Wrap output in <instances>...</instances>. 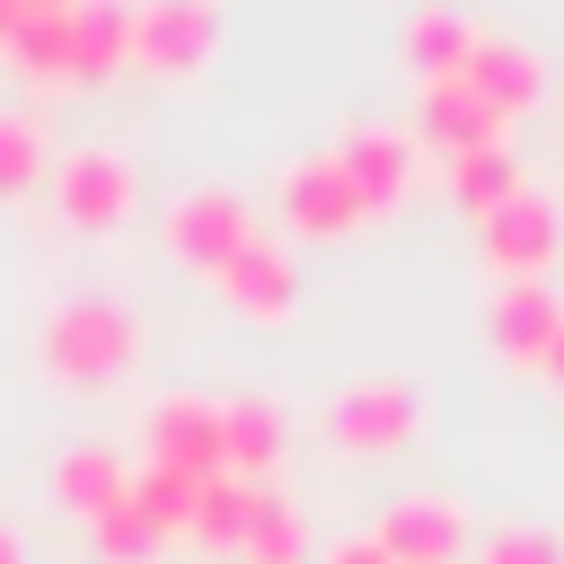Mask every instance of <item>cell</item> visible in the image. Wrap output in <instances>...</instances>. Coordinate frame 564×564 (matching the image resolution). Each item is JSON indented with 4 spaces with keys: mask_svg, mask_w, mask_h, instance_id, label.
<instances>
[{
    "mask_svg": "<svg viewBox=\"0 0 564 564\" xmlns=\"http://www.w3.org/2000/svg\"><path fill=\"white\" fill-rule=\"evenodd\" d=\"M449 79H458V88H467V97H476L494 123L529 115V106H538V88H546L538 53H529V44H511V35H476V44H467V62H458Z\"/></svg>",
    "mask_w": 564,
    "mask_h": 564,
    "instance_id": "obj_9",
    "label": "cell"
},
{
    "mask_svg": "<svg viewBox=\"0 0 564 564\" xmlns=\"http://www.w3.org/2000/svg\"><path fill=\"white\" fill-rule=\"evenodd\" d=\"M326 564H388L370 538H344V546H326Z\"/></svg>",
    "mask_w": 564,
    "mask_h": 564,
    "instance_id": "obj_28",
    "label": "cell"
},
{
    "mask_svg": "<svg viewBox=\"0 0 564 564\" xmlns=\"http://www.w3.org/2000/svg\"><path fill=\"white\" fill-rule=\"evenodd\" d=\"M476 564H564V538H555V529H529V520H502V529L476 546Z\"/></svg>",
    "mask_w": 564,
    "mask_h": 564,
    "instance_id": "obj_25",
    "label": "cell"
},
{
    "mask_svg": "<svg viewBox=\"0 0 564 564\" xmlns=\"http://www.w3.org/2000/svg\"><path fill=\"white\" fill-rule=\"evenodd\" d=\"M529 176H520V159H511V141H494V150H467V159H449V203L458 212H494V203H511Z\"/></svg>",
    "mask_w": 564,
    "mask_h": 564,
    "instance_id": "obj_20",
    "label": "cell"
},
{
    "mask_svg": "<svg viewBox=\"0 0 564 564\" xmlns=\"http://www.w3.org/2000/svg\"><path fill=\"white\" fill-rule=\"evenodd\" d=\"M0 564H26V546H18V529L0 520Z\"/></svg>",
    "mask_w": 564,
    "mask_h": 564,
    "instance_id": "obj_30",
    "label": "cell"
},
{
    "mask_svg": "<svg viewBox=\"0 0 564 564\" xmlns=\"http://www.w3.org/2000/svg\"><path fill=\"white\" fill-rule=\"evenodd\" d=\"M220 44V0H132V70L185 79Z\"/></svg>",
    "mask_w": 564,
    "mask_h": 564,
    "instance_id": "obj_2",
    "label": "cell"
},
{
    "mask_svg": "<svg viewBox=\"0 0 564 564\" xmlns=\"http://www.w3.org/2000/svg\"><path fill=\"white\" fill-rule=\"evenodd\" d=\"M35 176H44V132L26 115H0V194H18Z\"/></svg>",
    "mask_w": 564,
    "mask_h": 564,
    "instance_id": "obj_26",
    "label": "cell"
},
{
    "mask_svg": "<svg viewBox=\"0 0 564 564\" xmlns=\"http://www.w3.org/2000/svg\"><path fill=\"white\" fill-rule=\"evenodd\" d=\"M53 494H62L79 520H97V511H115V502L132 494V467H123L115 449L79 441V449H62V458H53Z\"/></svg>",
    "mask_w": 564,
    "mask_h": 564,
    "instance_id": "obj_17",
    "label": "cell"
},
{
    "mask_svg": "<svg viewBox=\"0 0 564 564\" xmlns=\"http://www.w3.org/2000/svg\"><path fill=\"white\" fill-rule=\"evenodd\" d=\"M273 203H282V220H291L300 238H344V229L370 220V203L352 194V176L335 167V150H326V159H291L282 185H273Z\"/></svg>",
    "mask_w": 564,
    "mask_h": 564,
    "instance_id": "obj_8",
    "label": "cell"
},
{
    "mask_svg": "<svg viewBox=\"0 0 564 564\" xmlns=\"http://www.w3.org/2000/svg\"><path fill=\"white\" fill-rule=\"evenodd\" d=\"M247 564H308V529H300V502L256 485V511H247Z\"/></svg>",
    "mask_w": 564,
    "mask_h": 564,
    "instance_id": "obj_21",
    "label": "cell"
},
{
    "mask_svg": "<svg viewBox=\"0 0 564 564\" xmlns=\"http://www.w3.org/2000/svg\"><path fill=\"white\" fill-rule=\"evenodd\" d=\"M414 141H432L441 159H467V150H494L502 123L458 88V79H423V106H414Z\"/></svg>",
    "mask_w": 564,
    "mask_h": 564,
    "instance_id": "obj_14",
    "label": "cell"
},
{
    "mask_svg": "<svg viewBox=\"0 0 564 564\" xmlns=\"http://www.w3.org/2000/svg\"><path fill=\"white\" fill-rule=\"evenodd\" d=\"M476 229H485V264H494L502 282H546V264H555V247H564V220H555V203H546L538 185H520L511 203H494Z\"/></svg>",
    "mask_w": 564,
    "mask_h": 564,
    "instance_id": "obj_4",
    "label": "cell"
},
{
    "mask_svg": "<svg viewBox=\"0 0 564 564\" xmlns=\"http://www.w3.org/2000/svg\"><path fill=\"white\" fill-rule=\"evenodd\" d=\"M555 326H564L555 282H494V300H485V335H494L511 361H538V352L555 344Z\"/></svg>",
    "mask_w": 564,
    "mask_h": 564,
    "instance_id": "obj_13",
    "label": "cell"
},
{
    "mask_svg": "<svg viewBox=\"0 0 564 564\" xmlns=\"http://www.w3.org/2000/svg\"><path fill=\"white\" fill-rule=\"evenodd\" d=\"M194 485H203V476H167V467H141V476H132V502L159 520V538H185V520H194Z\"/></svg>",
    "mask_w": 564,
    "mask_h": 564,
    "instance_id": "obj_24",
    "label": "cell"
},
{
    "mask_svg": "<svg viewBox=\"0 0 564 564\" xmlns=\"http://www.w3.org/2000/svg\"><path fill=\"white\" fill-rule=\"evenodd\" d=\"M212 291L238 308V317H291V300H300V264H291V247L282 238H247L220 273H212Z\"/></svg>",
    "mask_w": 564,
    "mask_h": 564,
    "instance_id": "obj_12",
    "label": "cell"
},
{
    "mask_svg": "<svg viewBox=\"0 0 564 564\" xmlns=\"http://www.w3.org/2000/svg\"><path fill=\"white\" fill-rule=\"evenodd\" d=\"M282 441H291V423H282L273 397H229V405H220V467H229V476L264 485V467L282 458Z\"/></svg>",
    "mask_w": 564,
    "mask_h": 564,
    "instance_id": "obj_15",
    "label": "cell"
},
{
    "mask_svg": "<svg viewBox=\"0 0 564 564\" xmlns=\"http://www.w3.org/2000/svg\"><path fill=\"white\" fill-rule=\"evenodd\" d=\"M44 9H62V0H0V53H9V35H18V26H35Z\"/></svg>",
    "mask_w": 564,
    "mask_h": 564,
    "instance_id": "obj_27",
    "label": "cell"
},
{
    "mask_svg": "<svg viewBox=\"0 0 564 564\" xmlns=\"http://www.w3.org/2000/svg\"><path fill=\"white\" fill-rule=\"evenodd\" d=\"M141 467H167V476H220V405L212 397H159L141 414Z\"/></svg>",
    "mask_w": 564,
    "mask_h": 564,
    "instance_id": "obj_5",
    "label": "cell"
},
{
    "mask_svg": "<svg viewBox=\"0 0 564 564\" xmlns=\"http://www.w3.org/2000/svg\"><path fill=\"white\" fill-rule=\"evenodd\" d=\"M247 511H256V485L220 467V476L194 485V520H185V538L212 546V555H238V546H247Z\"/></svg>",
    "mask_w": 564,
    "mask_h": 564,
    "instance_id": "obj_18",
    "label": "cell"
},
{
    "mask_svg": "<svg viewBox=\"0 0 564 564\" xmlns=\"http://www.w3.org/2000/svg\"><path fill=\"white\" fill-rule=\"evenodd\" d=\"M88 529H97V555H106V564H150V555L167 546V538H159V520H150V511L132 502V494H123L115 511H97Z\"/></svg>",
    "mask_w": 564,
    "mask_h": 564,
    "instance_id": "obj_23",
    "label": "cell"
},
{
    "mask_svg": "<svg viewBox=\"0 0 564 564\" xmlns=\"http://www.w3.org/2000/svg\"><path fill=\"white\" fill-rule=\"evenodd\" d=\"M141 352V326L123 300H62L44 317V370L53 379H115Z\"/></svg>",
    "mask_w": 564,
    "mask_h": 564,
    "instance_id": "obj_1",
    "label": "cell"
},
{
    "mask_svg": "<svg viewBox=\"0 0 564 564\" xmlns=\"http://www.w3.org/2000/svg\"><path fill=\"white\" fill-rule=\"evenodd\" d=\"M538 379H546V388H564V326H555V344L538 352Z\"/></svg>",
    "mask_w": 564,
    "mask_h": 564,
    "instance_id": "obj_29",
    "label": "cell"
},
{
    "mask_svg": "<svg viewBox=\"0 0 564 564\" xmlns=\"http://www.w3.org/2000/svg\"><path fill=\"white\" fill-rule=\"evenodd\" d=\"M370 546L388 564H458L467 546V511L449 494H397L379 520H370Z\"/></svg>",
    "mask_w": 564,
    "mask_h": 564,
    "instance_id": "obj_7",
    "label": "cell"
},
{
    "mask_svg": "<svg viewBox=\"0 0 564 564\" xmlns=\"http://www.w3.org/2000/svg\"><path fill=\"white\" fill-rule=\"evenodd\" d=\"M53 212H62L70 229H115V220L132 212V159L106 150V141L53 159Z\"/></svg>",
    "mask_w": 564,
    "mask_h": 564,
    "instance_id": "obj_6",
    "label": "cell"
},
{
    "mask_svg": "<svg viewBox=\"0 0 564 564\" xmlns=\"http://www.w3.org/2000/svg\"><path fill=\"white\" fill-rule=\"evenodd\" d=\"M9 62H18V79L62 88V79H70V0H62V9H44L35 26H18V35H9Z\"/></svg>",
    "mask_w": 564,
    "mask_h": 564,
    "instance_id": "obj_22",
    "label": "cell"
},
{
    "mask_svg": "<svg viewBox=\"0 0 564 564\" xmlns=\"http://www.w3.org/2000/svg\"><path fill=\"white\" fill-rule=\"evenodd\" d=\"M467 44H476V26H467L458 9H414V18H405V70H414V79H449V70L467 62Z\"/></svg>",
    "mask_w": 564,
    "mask_h": 564,
    "instance_id": "obj_19",
    "label": "cell"
},
{
    "mask_svg": "<svg viewBox=\"0 0 564 564\" xmlns=\"http://www.w3.org/2000/svg\"><path fill=\"white\" fill-rule=\"evenodd\" d=\"M159 238H167V256H176V264L220 273V264L256 238V212H247L229 185H194V194H176V203L159 212Z\"/></svg>",
    "mask_w": 564,
    "mask_h": 564,
    "instance_id": "obj_3",
    "label": "cell"
},
{
    "mask_svg": "<svg viewBox=\"0 0 564 564\" xmlns=\"http://www.w3.org/2000/svg\"><path fill=\"white\" fill-rule=\"evenodd\" d=\"M414 159H423V141H414V132H397V123H352V132L335 141V167L352 176V194H361L370 212L405 203V185H414Z\"/></svg>",
    "mask_w": 564,
    "mask_h": 564,
    "instance_id": "obj_10",
    "label": "cell"
},
{
    "mask_svg": "<svg viewBox=\"0 0 564 564\" xmlns=\"http://www.w3.org/2000/svg\"><path fill=\"white\" fill-rule=\"evenodd\" d=\"M405 432H414V388L405 379H352L326 405V441L335 449H397Z\"/></svg>",
    "mask_w": 564,
    "mask_h": 564,
    "instance_id": "obj_11",
    "label": "cell"
},
{
    "mask_svg": "<svg viewBox=\"0 0 564 564\" xmlns=\"http://www.w3.org/2000/svg\"><path fill=\"white\" fill-rule=\"evenodd\" d=\"M132 70V0H70V79Z\"/></svg>",
    "mask_w": 564,
    "mask_h": 564,
    "instance_id": "obj_16",
    "label": "cell"
}]
</instances>
